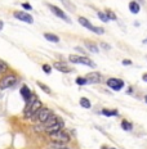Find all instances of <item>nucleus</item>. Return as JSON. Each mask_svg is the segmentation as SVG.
<instances>
[{"mask_svg": "<svg viewBox=\"0 0 147 149\" xmlns=\"http://www.w3.org/2000/svg\"><path fill=\"white\" fill-rule=\"evenodd\" d=\"M75 82H76L77 85H80V86H84V85L88 84V80H87V77H76Z\"/></svg>", "mask_w": 147, "mask_h": 149, "instance_id": "obj_24", "label": "nucleus"}, {"mask_svg": "<svg viewBox=\"0 0 147 149\" xmlns=\"http://www.w3.org/2000/svg\"><path fill=\"white\" fill-rule=\"evenodd\" d=\"M36 84H37V86H39V88L43 90V91H44V93H46V94H51V93H52L51 88H48V86H46L45 84H43V82H40V81H37Z\"/></svg>", "mask_w": 147, "mask_h": 149, "instance_id": "obj_22", "label": "nucleus"}, {"mask_svg": "<svg viewBox=\"0 0 147 149\" xmlns=\"http://www.w3.org/2000/svg\"><path fill=\"white\" fill-rule=\"evenodd\" d=\"M75 50H76V52H79V53H81V54H85V52H84V49H83V48H80V46H76V48H75Z\"/></svg>", "mask_w": 147, "mask_h": 149, "instance_id": "obj_29", "label": "nucleus"}, {"mask_svg": "<svg viewBox=\"0 0 147 149\" xmlns=\"http://www.w3.org/2000/svg\"><path fill=\"white\" fill-rule=\"evenodd\" d=\"M80 105L83 108H87V109H89L90 107H92V104H90V100L88 98H80Z\"/></svg>", "mask_w": 147, "mask_h": 149, "instance_id": "obj_18", "label": "nucleus"}, {"mask_svg": "<svg viewBox=\"0 0 147 149\" xmlns=\"http://www.w3.org/2000/svg\"><path fill=\"white\" fill-rule=\"evenodd\" d=\"M107 86L112 90H115V91H119V90H121L124 88V81L120 79H115V77H111V79L107 80Z\"/></svg>", "mask_w": 147, "mask_h": 149, "instance_id": "obj_9", "label": "nucleus"}, {"mask_svg": "<svg viewBox=\"0 0 147 149\" xmlns=\"http://www.w3.org/2000/svg\"><path fill=\"white\" fill-rule=\"evenodd\" d=\"M142 80H143L145 82H147V73H145V74L142 76Z\"/></svg>", "mask_w": 147, "mask_h": 149, "instance_id": "obj_31", "label": "nucleus"}, {"mask_svg": "<svg viewBox=\"0 0 147 149\" xmlns=\"http://www.w3.org/2000/svg\"><path fill=\"white\" fill-rule=\"evenodd\" d=\"M8 70H9V66H8L7 63H5L4 61L0 59V76H1L3 73H7Z\"/></svg>", "mask_w": 147, "mask_h": 149, "instance_id": "obj_19", "label": "nucleus"}, {"mask_svg": "<svg viewBox=\"0 0 147 149\" xmlns=\"http://www.w3.org/2000/svg\"><path fill=\"white\" fill-rule=\"evenodd\" d=\"M3 27H4V22H3V21L0 19V31L3 30Z\"/></svg>", "mask_w": 147, "mask_h": 149, "instance_id": "obj_32", "label": "nucleus"}, {"mask_svg": "<svg viewBox=\"0 0 147 149\" xmlns=\"http://www.w3.org/2000/svg\"><path fill=\"white\" fill-rule=\"evenodd\" d=\"M44 127H45V132H48V134H53V132H57V131L63 130L65 121L62 118H58L54 123H52V125H49V126H44Z\"/></svg>", "mask_w": 147, "mask_h": 149, "instance_id": "obj_8", "label": "nucleus"}, {"mask_svg": "<svg viewBox=\"0 0 147 149\" xmlns=\"http://www.w3.org/2000/svg\"><path fill=\"white\" fill-rule=\"evenodd\" d=\"M41 107H43V103L37 99V97L35 94H32L31 98L26 102V105H25V109H23V117L26 120H32V117L35 116V113Z\"/></svg>", "mask_w": 147, "mask_h": 149, "instance_id": "obj_1", "label": "nucleus"}, {"mask_svg": "<svg viewBox=\"0 0 147 149\" xmlns=\"http://www.w3.org/2000/svg\"><path fill=\"white\" fill-rule=\"evenodd\" d=\"M85 48L89 49V50L93 52V53H98L99 52L98 46H97L96 44H93V42H85Z\"/></svg>", "mask_w": 147, "mask_h": 149, "instance_id": "obj_21", "label": "nucleus"}, {"mask_svg": "<svg viewBox=\"0 0 147 149\" xmlns=\"http://www.w3.org/2000/svg\"><path fill=\"white\" fill-rule=\"evenodd\" d=\"M129 10H130V13H133V14H138L139 10H141V5L137 1H130L129 3Z\"/></svg>", "mask_w": 147, "mask_h": 149, "instance_id": "obj_14", "label": "nucleus"}, {"mask_svg": "<svg viewBox=\"0 0 147 149\" xmlns=\"http://www.w3.org/2000/svg\"><path fill=\"white\" fill-rule=\"evenodd\" d=\"M17 81H18V79L14 73L5 74V76H3L1 79H0V89L5 90V89L12 88V86H14L15 84H17Z\"/></svg>", "mask_w": 147, "mask_h": 149, "instance_id": "obj_4", "label": "nucleus"}, {"mask_svg": "<svg viewBox=\"0 0 147 149\" xmlns=\"http://www.w3.org/2000/svg\"><path fill=\"white\" fill-rule=\"evenodd\" d=\"M123 64H124V66H130V64H132V61H129V59H124V61H123Z\"/></svg>", "mask_w": 147, "mask_h": 149, "instance_id": "obj_30", "label": "nucleus"}, {"mask_svg": "<svg viewBox=\"0 0 147 149\" xmlns=\"http://www.w3.org/2000/svg\"><path fill=\"white\" fill-rule=\"evenodd\" d=\"M102 149H115V148H106V147H102Z\"/></svg>", "mask_w": 147, "mask_h": 149, "instance_id": "obj_33", "label": "nucleus"}, {"mask_svg": "<svg viewBox=\"0 0 147 149\" xmlns=\"http://www.w3.org/2000/svg\"><path fill=\"white\" fill-rule=\"evenodd\" d=\"M87 80H88V84H98L101 82L102 80V74L98 72H92L87 74Z\"/></svg>", "mask_w": 147, "mask_h": 149, "instance_id": "obj_12", "label": "nucleus"}, {"mask_svg": "<svg viewBox=\"0 0 147 149\" xmlns=\"http://www.w3.org/2000/svg\"><path fill=\"white\" fill-rule=\"evenodd\" d=\"M46 7H48L49 9L52 10V13L56 15V17H58V18H61L62 21H65V22H67V23H71V19H70V17L65 13L63 10H62L61 8H58V7H56V5H52V4H46Z\"/></svg>", "mask_w": 147, "mask_h": 149, "instance_id": "obj_7", "label": "nucleus"}, {"mask_svg": "<svg viewBox=\"0 0 147 149\" xmlns=\"http://www.w3.org/2000/svg\"><path fill=\"white\" fill-rule=\"evenodd\" d=\"M79 23L81 24L83 27H85V29H88L89 31H92V32H94L97 33V35H102V33H105V30L102 29V27H97V26H93L92 23L89 22L87 18H84V17H79Z\"/></svg>", "mask_w": 147, "mask_h": 149, "instance_id": "obj_6", "label": "nucleus"}, {"mask_svg": "<svg viewBox=\"0 0 147 149\" xmlns=\"http://www.w3.org/2000/svg\"><path fill=\"white\" fill-rule=\"evenodd\" d=\"M20 93H21V95H22V98H23L25 102L29 100V99L31 98V95H32V93H31V90H30V88L27 85H22V86H21Z\"/></svg>", "mask_w": 147, "mask_h": 149, "instance_id": "obj_13", "label": "nucleus"}, {"mask_svg": "<svg viewBox=\"0 0 147 149\" xmlns=\"http://www.w3.org/2000/svg\"><path fill=\"white\" fill-rule=\"evenodd\" d=\"M44 37H45V40H48V41H51V42H59V37L57 35H54V33L45 32Z\"/></svg>", "mask_w": 147, "mask_h": 149, "instance_id": "obj_15", "label": "nucleus"}, {"mask_svg": "<svg viewBox=\"0 0 147 149\" xmlns=\"http://www.w3.org/2000/svg\"><path fill=\"white\" fill-rule=\"evenodd\" d=\"M102 114L107 117H112V116H117V111L116 109H102Z\"/></svg>", "mask_w": 147, "mask_h": 149, "instance_id": "obj_17", "label": "nucleus"}, {"mask_svg": "<svg viewBox=\"0 0 147 149\" xmlns=\"http://www.w3.org/2000/svg\"><path fill=\"white\" fill-rule=\"evenodd\" d=\"M53 67L62 73H70L71 72V68L68 67L66 63H63V62H54V63H53Z\"/></svg>", "mask_w": 147, "mask_h": 149, "instance_id": "obj_11", "label": "nucleus"}, {"mask_svg": "<svg viewBox=\"0 0 147 149\" xmlns=\"http://www.w3.org/2000/svg\"><path fill=\"white\" fill-rule=\"evenodd\" d=\"M106 14H107V17H108V19H112V21H115V19H117L116 18V15H115L114 12H111V10H106L105 12Z\"/></svg>", "mask_w": 147, "mask_h": 149, "instance_id": "obj_26", "label": "nucleus"}, {"mask_svg": "<svg viewBox=\"0 0 147 149\" xmlns=\"http://www.w3.org/2000/svg\"><path fill=\"white\" fill-rule=\"evenodd\" d=\"M22 8L26 9V10H32V7H31L30 4H27V3H23V4H22Z\"/></svg>", "mask_w": 147, "mask_h": 149, "instance_id": "obj_27", "label": "nucleus"}, {"mask_svg": "<svg viewBox=\"0 0 147 149\" xmlns=\"http://www.w3.org/2000/svg\"><path fill=\"white\" fill-rule=\"evenodd\" d=\"M52 113H53V112L49 109V108L41 107L35 113V116L32 117V121H36V122H39V123H45L46 121H48L49 117L52 116Z\"/></svg>", "mask_w": 147, "mask_h": 149, "instance_id": "obj_5", "label": "nucleus"}, {"mask_svg": "<svg viewBox=\"0 0 147 149\" xmlns=\"http://www.w3.org/2000/svg\"><path fill=\"white\" fill-rule=\"evenodd\" d=\"M61 3L65 5V7L67 8V10H71V12H75L76 10V8H75V5H72L70 3V0H61Z\"/></svg>", "mask_w": 147, "mask_h": 149, "instance_id": "obj_20", "label": "nucleus"}, {"mask_svg": "<svg viewBox=\"0 0 147 149\" xmlns=\"http://www.w3.org/2000/svg\"><path fill=\"white\" fill-rule=\"evenodd\" d=\"M13 17L17 18V19L22 21V22L25 23H34V18L32 15H31L30 13H26V12H14L13 13Z\"/></svg>", "mask_w": 147, "mask_h": 149, "instance_id": "obj_10", "label": "nucleus"}, {"mask_svg": "<svg viewBox=\"0 0 147 149\" xmlns=\"http://www.w3.org/2000/svg\"><path fill=\"white\" fill-rule=\"evenodd\" d=\"M143 42H147V37H146V39H145V41H143Z\"/></svg>", "mask_w": 147, "mask_h": 149, "instance_id": "obj_34", "label": "nucleus"}, {"mask_svg": "<svg viewBox=\"0 0 147 149\" xmlns=\"http://www.w3.org/2000/svg\"><path fill=\"white\" fill-rule=\"evenodd\" d=\"M101 46H102L103 49H105V50H108V49L111 48V46H110V45H107L106 42H101Z\"/></svg>", "mask_w": 147, "mask_h": 149, "instance_id": "obj_28", "label": "nucleus"}, {"mask_svg": "<svg viewBox=\"0 0 147 149\" xmlns=\"http://www.w3.org/2000/svg\"><path fill=\"white\" fill-rule=\"evenodd\" d=\"M41 70L44 71L45 73H48V74H51L52 73V67L49 66V64H43V67H41Z\"/></svg>", "mask_w": 147, "mask_h": 149, "instance_id": "obj_25", "label": "nucleus"}, {"mask_svg": "<svg viewBox=\"0 0 147 149\" xmlns=\"http://www.w3.org/2000/svg\"><path fill=\"white\" fill-rule=\"evenodd\" d=\"M121 127H123V130H125V131H132L133 125H132V122H129V121L123 120L121 121Z\"/></svg>", "mask_w": 147, "mask_h": 149, "instance_id": "obj_16", "label": "nucleus"}, {"mask_svg": "<svg viewBox=\"0 0 147 149\" xmlns=\"http://www.w3.org/2000/svg\"><path fill=\"white\" fill-rule=\"evenodd\" d=\"M68 61L71 63H75V64H83V66H87V67H92V68H96V63L93 62L90 58L88 57H84V55H76V54H71L68 57Z\"/></svg>", "mask_w": 147, "mask_h": 149, "instance_id": "obj_2", "label": "nucleus"}, {"mask_svg": "<svg viewBox=\"0 0 147 149\" xmlns=\"http://www.w3.org/2000/svg\"><path fill=\"white\" fill-rule=\"evenodd\" d=\"M51 139L53 140V143H56L57 145H63V144H67L68 141L71 140L70 135L67 132H65L63 130L61 131H57V132H53V134H49Z\"/></svg>", "mask_w": 147, "mask_h": 149, "instance_id": "obj_3", "label": "nucleus"}, {"mask_svg": "<svg viewBox=\"0 0 147 149\" xmlns=\"http://www.w3.org/2000/svg\"><path fill=\"white\" fill-rule=\"evenodd\" d=\"M145 100H146V102H147V95H146V98H145Z\"/></svg>", "mask_w": 147, "mask_h": 149, "instance_id": "obj_35", "label": "nucleus"}, {"mask_svg": "<svg viewBox=\"0 0 147 149\" xmlns=\"http://www.w3.org/2000/svg\"><path fill=\"white\" fill-rule=\"evenodd\" d=\"M97 15H98L99 19H101L102 22H105V23H107L108 21H110V19H108V17H107V14H106L105 12H98V13H97Z\"/></svg>", "mask_w": 147, "mask_h": 149, "instance_id": "obj_23", "label": "nucleus"}]
</instances>
